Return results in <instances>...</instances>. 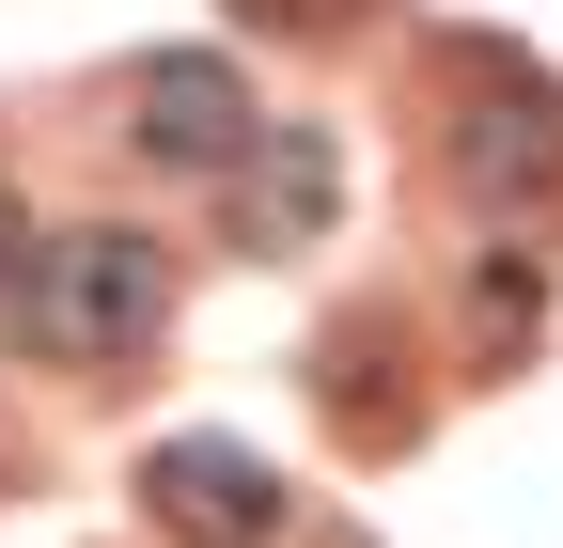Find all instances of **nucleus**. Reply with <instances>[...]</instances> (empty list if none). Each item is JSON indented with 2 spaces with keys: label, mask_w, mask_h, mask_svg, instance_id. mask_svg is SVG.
<instances>
[{
  "label": "nucleus",
  "mask_w": 563,
  "mask_h": 548,
  "mask_svg": "<svg viewBox=\"0 0 563 548\" xmlns=\"http://www.w3.org/2000/svg\"><path fill=\"white\" fill-rule=\"evenodd\" d=\"M0 314H16L47 361H141V346L173 329V251L141 235V220H63V235L16 251Z\"/></svg>",
  "instance_id": "obj_1"
},
{
  "label": "nucleus",
  "mask_w": 563,
  "mask_h": 548,
  "mask_svg": "<svg viewBox=\"0 0 563 548\" xmlns=\"http://www.w3.org/2000/svg\"><path fill=\"white\" fill-rule=\"evenodd\" d=\"M125 142L157 157V173H235V157L266 142V110L235 95L220 47H173V63H141V79H125Z\"/></svg>",
  "instance_id": "obj_2"
},
{
  "label": "nucleus",
  "mask_w": 563,
  "mask_h": 548,
  "mask_svg": "<svg viewBox=\"0 0 563 548\" xmlns=\"http://www.w3.org/2000/svg\"><path fill=\"white\" fill-rule=\"evenodd\" d=\"M141 502H157L188 548H266L282 533V470L235 454V439H157L141 454Z\"/></svg>",
  "instance_id": "obj_3"
},
{
  "label": "nucleus",
  "mask_w": 563,
  "mask_h": 548,
  "mask_svg": "<svg viewBox=\"0 0 563 548\" xmlns=\"http://www.w3.org/2000/svg\"><path fill=\"white\" fill-rule=\"evenodd\" d=\"M329 188H344V173H329L313 125H266V142L235 157V235H251V251H298V235L329 220Z\"/></svg>",
  "instance_id": "obj_4"
},
{
  "label": "nucleus",
  "mask_w": 563,
  "mask_h": 548,
  "mask_svg": "<svg viewBox=\"0 0 563 548\" xmlns=\"http://www.w3.org/2000/svg\"><path fill=\"white\" fill-rule=\"evenodd\" d=\"M454 173H470L485 204H517L532 173H563V125H548V110H485L470 142H454Z\"/></svg>",
  "instance_id": "obj_5"
},
{
  "label": "nucleus",
  "mask_w": 563,
  "mask_h": 548,
  "mask_svg": "<svg viewBox=\"0 0 563 548\" xmlns=\"http://www.w3.org/2000/svg\"><path fill=\"white\" fill-rule=\"evenodd\" d=\"M251 17H266V32H344L361 0H251Z\"/></svg>",
  "instance_id": "obj_6"
},
{
  "label": "nucleus",
  "mask_w": 563,
  "mask_h": 548,
  "mask_svg": "<svg viewBox=\"0 0 563 548\" xmlns=\"http://www.w3.org/2000/svg\"><path fill=\"white\" fill-rule=\"evenodd\" d=\"M16 251H32V220H16V188H0V283H16Z\"/></svg>",
  "instance_id": "obj_7"
}]
</instances>
